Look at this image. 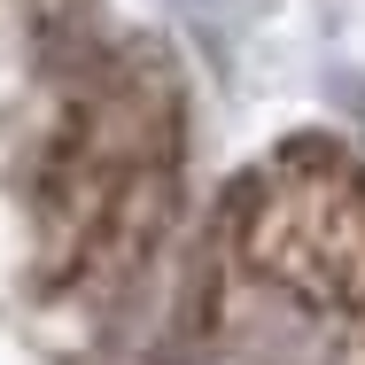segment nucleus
Listing matches in <instances>:
<instances>
[{
	"mask_svg": "<svg viewBox=\"0 0 365 365\" xmlns=\"http://www.w3.org/2000/svg\"><path fill=\"white\" fill-rule=\"evenodd\" d=\"M187 163V86L155 47L93 55L55 109L31 179L39 280L63 295L133 288L179 210Z\"/></svg>",
	"mask_w": 365,
	"mask_h": 365,
	"instance_id": "obj_1",
	"label": "nucleus"
}]
</instances>
